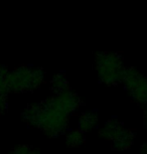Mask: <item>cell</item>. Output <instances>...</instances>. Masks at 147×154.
<instances>
[{
    "label": "cell",
    "instance_id": "cell-1",
    "mask_svg": "<svg viewBox=\"0 0 147 154\" xmlns=\"http://www.w3.org/2000/svg\"><path fill=\"white\" fill-rule=\"evenodd\" d=\"M123 79L130 95L147 108V77L134 68H130L125 72Z\"/></svg>",
    "mask_w": 147,
    "mask_h": 154
},
{
    "label": "cell",
    "instance_id": "cell-2",
    "mask_svg": "<svg viewBox=\"0 0 147 154\" xmlns=\"http://www.w3.org/2000/svg\"><path fill=\"white\" fill-rule=\"evenodd\" d=\"M99 69L103 78L108 82L115 83L123 79L125 69L121 57L116 54H103L98 60Z\"/></svg>",
    "mask_w": 147,
    "mask_h": 154
},
{
    "label": "cell",
    "instance_id": "cell-3",
    "mask_svg": "<svg viewBox=\"0 0 147 154\" xmlns=\"http://www.w3.org/2000/svg\"><path fill=\"white\" fill-rule=\"evenodd\" d=\"M133 140H134L133 133L131 131H124L122 133H120L117 143L120 146V148L126 149V148H129L133 144Z\"/></svg>",
    "mask_w": 147,
    "mask_h": 154
},
{
    "label": "cell",
    "instance_id": "cell-4",
    "mask_svg": "<svg viewBox=\"0 0 147 154\" xmlns=\"http://www.w3.org/2000/svg\"><path fill=\"white\" fill-rule=\"evenodd\" d=\"M140 154H147V142L142 144V146L140 148Z\"/></svg>",
    "mask_w": 147,
    "mask_h": 154
},
{
    "label": "cell",
    "instance_id": "cell-5",
    "mask_svg": "<svg viewBox=\"0 0 147 154\" xmlns=\"http://www.w3.org/2000/svg\"><path fill=\"white\" fill-rule=\"evenodd\" d=\"M143 123H144V127H145L146 131H147V108L144 111V115H143Z\"/></svg>",
    "mask_w": 147,
    "mask_h": 154
}]
</instances>
